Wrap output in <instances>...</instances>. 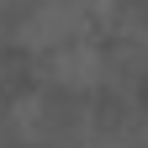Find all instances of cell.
I'll return each instance as SVG.
<instances>
[{
    "instance_id": "obj_1",
    "label": "cell",
    "mask_w": 148,
    "mask_h": 148,
    "mask_svg": "<svg viewBox=\"0 0 148 148\" xmlns=\"http://www.w3.org/2000/svg\"><path fill=\"white\" fill-rule=\"evenodd\" d=\"M116 5V0H27L16 16V42L32 58H48L58 48H74L95 37V21Z\"/></svg>"
},
{
    "instance_id": "obj_2",
    "label": "cell",
    "mask_w": 148,
    "mask_h": 148,
    "mask_svg": "<svg viewBox=\"0 0 148 148\" xmlns=\"http://www.w3.org/2000/svg\"><path fill=\"white\" fill-rule=\"evenodd\" d=\"M37 74H42L58 95H90V90L106 85V48L95 37H85V42H74V48H58V53H48V58H37Z\"/></svg>"
},
{
    "instance_id": "obj_3",
    "label": "cell",
    "mask_w": 148,
    "mask_h": 148,
    "mask_svg": "<svg viewBox=\"0 0 148 148\" xmlns=\"http://www.w3.org/2000/svg\"><path fill=\"white\" fill-rule=\"evenodd\" d=\"M5 16H11V0H0V21H5Z\"/></svg>"
}]
</instances>
